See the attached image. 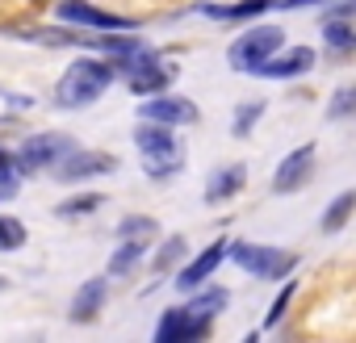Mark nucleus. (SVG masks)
<instances>
[{"label":"nucleus","instance_id":"nucleus-15","mask_svg":"<svg viewBox=\"0 0 356 343\" xmlns=\"http://www.w3.org/2000/svg\"><path fill=\"white\" fill-rule=\"evenodd\" d=\"M243 181H248V167H243V163H231V167L214 172V176H210V185H206V201L214 206V201H227V197H235V193L243 189Z\"/></svg>","mask_w":356,"mask_h":343},{"label":"nucleus","instance_id":"nucleus-31","mask_svg":"<svg viewBox=\"0 0 356 343\" xmlns=\"http://www.w3.org/2000/svg\"><path fill=\"white\" fill-rule=\"evenodd\" d=\"M34 5H42V0H34Z\"/></svg>","mask_w":356,"mask_h":343},{"label":"nucleus","instance_id":"nucleus-29","mask_svg":"<svg viewBox=\"0 0 356 343\" xmlns=\"http://www.w3.org/2000/svg\"><path fill=\"white\" fill-rule=\"evenodd\" d=\"M285 9H298V5H314V0H281Z\"/></svg>","mask_w":356,"mask_h":343},{"label":"nucleus","instance_id":"nucleus-12","mask_svg":"<svg viewBox=\"0 0 356 343\" xmlns=\"http://www.w3.org/2000/svg\"><path fill=\"white\" fill-rule=\"evenodd\" d=\"M168 84H172V67L155 63L151 55H143V59L130 63V92H138V97H155V92H163Z\"/></svg>","mask_w":356,"mask_h":343},{"label":"nucleus","instance_id":"nucleus-10","mask_svg":"<svg viewBox=\"0 0 356 343\" xmlns=\"http://www.w3.org/2000/svg\"><path fill=\"white\" fill-rule=\"evenodd\" d=\"M231 256V247L227 243H214V247H206L193 264H185L181 268V276H176V289H181V293H193V289H202L214 272H218V264Z\"/></svg>","mask_w":356,"mask_h":343},{"label":"nucleus","instance_id":"nucleus-11","mask_svg":"<svg viewBox=\"0 0 356 343\" xmlns=\"http://www.w3.org/2000/svg\"><path fill=\"white\" fill-rule=\"evenodd\" d=\"M147 122H163V126H189L197 122V105L193 101H181V97H147V105L138 109Z\"/></svg>","mask_w":356,"mask_h":343},{"label":"nucleus","instance_id":"nucleus-23","mask_svg":"<svg viewBox=\"0 0 356 343\" xmlns=\"http://www.w3.org/2000/svg\"><path fill=\"white\" fill-rule=\"evenodd\" d=\"M327 42L335 47V51H356V30L348 26V22H327Z\"/></svg>","mask_w":356,"mask_h":343},{"label":"nucleus","instance_id":"nucleus-8","mask_svg":"<svg viewBox=\"0 0 356 343\" xmlns=\"http://www.w3.org/2000/svg\"><path fill=\"white\" fill-rule=\"evenodd\" d=\"M63 151H67L63 134H34L30 142H22V151L13 159H17V172H38V167H51Z\"/></svg>","mask_w":356,"mask_h":343},{"label":"nucleus","instance_id":"nucleus-30","mask_svg":"<svg viewBox=\"0 0 356 343\" xmlns=\"http://www.w3.org/2000/svg\"><path fill=\"white\" fill-rule=\"evenodd\" d=\"M343 13H356V5H343Z\"/></svg>","mask_w":356,"mask_h":343},{"label":"nucleus","instance_id":"nucleus-20","mask_svg":"<svg viewBox=\"0 0 356 343\" xmlns=\"http://www.w3.org/2000/svg\"><path fill=\"white\" fill-rule=\"evenodd\" d=\"M105 206V197L101 193H84V197H72V201H63L55 214L59 218H80V214H92V210H101Z\"/></svg>","mask_w":356,"mask_h":343},{"label":"nucleus","instance_id":"nucleus-1","mask_svg":"<svg viewBox=\"0 0 356 343\" xmlns=\"http://www.w3.org/2000/svg\"><path fill=\"white\" fill-rule=\"evenodd\" d=\"M134 147L143 155V172L155 176V181H163V176H172V172L185 167V147L172 138V130L163 122H147L143 117L138 130H134Z\"/></svg>","mask_w":356,"mask_h":343},{"label":"nucleus","instance_id":"nucleus-4","mask_svg":"<svg viewBox=\"0 0 356 343\" xmlns=\"http://www.w3.org/2000/svg\"><path fill=\"white\" fill-rule=\"evenodd\" d=\"M281 47H285V30H277V26H260V30H252V34H243V38L231 42V67L256 76V67H260L264 59H273Z\"/></svg>","mask_w":356,"mask_h":343},{"label":"nucleus","instance_id":"nucleus-7","mask_svg":"<svg viewBox=\"0 0 356 343\" xmlns=\"http://www.w3.org/2000/svg\"><path fill=\"white\" fill-rule=\"evenodd\" d=\"M55 13H59L63 22H72V26H92V30H134V22H130V17L105 13V9L88 5V0H63Z\"/></svg>","mask_w":356,"mask_h":343},{"label":"nucleus","instance_id":"nucleus-28","mask_svg":"<svg viewBox=\"0 0 356 343\" xmlns=\"http://www.w3.org/2000/svg\"><path fill=\"white\" fill-rule=\"evenodd\" d=\"M0 167H17V159H13L9 151H0Z\"/></svg>","mask_w":356,"mask_h":343},{"label":"nucleus","instance_id":"nucleus-27","mask_svg":"<svg viewBox=\"0 0 356 343\" xmlns=\"http://www.w3.org/2000/svg\"><path fill=\"white\" fill-rule=\"evenodd\" d=\"M17 193V167H0V201Z\"/></svg>","mask_w":356,"mask_h":343},{"label":"nucleus","instance_id":"nucleus-26","mask_svg":"<svg viewBox=\"0 0 356 343\" xmlns=\"http://www.w3.org/2000/svg\"><path fill=\"white\" fill-rule=\"evenodd\" d=\"M289 297H293V285H285V289H281V293L273 297V310H268V318H264L268 326H277V322H281V314L289 310Z\"/></svg>","mask_w":356,"mask_h":343},{"label":"nucleus","instance_id":"nucleus-16","mask_svg":"<svg viewBox=\"0 0 356 343\" xmlns=\"http://www.w3.org/2000/svg\"><path fill=\"white\" fill-rule=\"evenodd\" d=\"M101 301H105V281L101 276H92L76 297H72V318L76 322H88V318H97V310H101Z\"/></svg>","mask_w":356,"mask_h":343},{"label":"nucleus","instance_id":"nucleus-6","mask_svg":"<svg viewBox=\"0 0 356 343\" xmlns=\"http://www.w3.org/2000/svg\"><path fill=\"white\" fill-rule=\"evenodd\" d=\"M206 331H210V318L193 314L189 306H185V310H168L163 322H159V331H155V343H193V339H202Z\"/></svg>","mask_w":356,"mask_h":343},{"label":"nucleus","instance_id":"nucleus-14","mask_svg":"<svg viewBox=\"0 0 356 343\" xmlns=\"http://www.w3.org/2000/svg\"><path fill=\"white\" fill-rule=\"evenodd\" d=\"M113 167H118L113 155H105V151H84V155H72V159L59 167V176H55V181L76 185V181H84V176H101V172H113Z\"/></svg>","mask_w":356,"mask_h":343},{"label":"nucleus","instance_id":"nucleus-3","mask_svg":"<svg viewBox=\"0 0 356 343\" xmlns=\"http://www.w3.org/2000/svg\"><path fill=\"white\" fill-rule=\"evenodd\" d=\"M231 260H235L243 272L260 276V281H281V276H289V272L298 268V256H293V251H281V247H252V243H235V247H231Z\"/></svg>","mask_w":356,"mask_h":343},{"label":"nucleus","instance_id":"nucleus-17","mask_svg":"<svg viewBox=\"0 0 356 343\" xmlns=\"http://www.w3.org/2000/svg\"><path fill=\"white\" fill-rule=\"evenodd\" d=\"M273 9V0H239V5H206V17H218V22H248V17H260Z\"/></svg>","mask_w":356,"mask_h":343},{"label":"nucleus","instance_id":"nucleus-18","mask_svg":"<svg viewBox=\"0 0 356 343\" xmlns=\"http://www.w3.org/2000/svg\"><path fill=\"white\" fill-rule=\"evenodd\" d=\"M352 214H356V193H339V197L327 206V214H323V235H335V231H343Z\"/></svg>","mask_w":356,"mask_h":343},{"label":"nucleus","instance_id":"nucleus-22","mask_svg":"<svg viewBox=\"0 0 356 343\" xmlns=\"http://www.w3.org/2000/svg\"><path fill=\"white\" fill-rule=\"evenodd\" d=\"M26 243V226L9 214H0V251H17Z\"/></svg>","mask_w":356,"mask_h":343},{"label":"nucleus","instance_id":"nucleus-25","mask_svg":"<svg viewBox=\"0 0 356 343\" xmlns=\"http://www.w3.org/2000/svg\"><path fill=\"white\" fill-rule=\"evenodd\" d=\"M260 113H264V105L260 101H252V105H239V113H235V138H243V134H252V126L260 122Z\"/></svg>","mask_w":356,"mask_h":343},{"label":"nucleus","instance_id":"nucleus-2","mask_svg":"<svg viewBox=\"0 0 356 343\" xmlns=\"http://www.w3.org/2000/svg\"><path fill=\"white\" fill-rule=\"evenodd\" d=\"M109 84H113V63H105V59H76L55 84V101L63 109H80V105H92Z\"/></svg>","mask_w":356,"mask_h":343},{"label":"nucleus","instance_id":"nucleus-5","mask_svg":"<svg viewBox=\"0 0 356 343\" xmlns=\"http://www.w3.org/2000/svg\"><path fill=\"white\" fill-rule=\"evenodd\" d=\"M118 235H122V247L113 251V260H109V272L113 276H122V272H130L134 268V260L151 247V239L159 235V226H155V218H122V226H118Z\"/></svg>","mask_w":356,"mask_h":343},{"label":"nucleus","instance_id":"nucleus-19","mask_svg":"<svg viewBox=\"0 0 356 343\" xmlns=\"http://www.w3.org/2000/svg\"><path fill=\"white\" fill-rule=\"evenodd\" d=\"M185 256V239L181 235H172V239H163V247H159V256L151 260V272H168L176 260Z\"/></svg>","mask_w":356,"mask_h":343},{"label":"nucleus","instance_id":"nucleus-9","mask_svg":"<svg viewBox=\"0 0 356 343\" xmlns=\"http://www.w3.org/2000/svg\"><path fill=\"white\" fill-rule=\"evenodd\" d=\"M310 167H314V142H302L298 151H289V155L281 159L273 189H277V193H298V189L310 181Z\"/></svg>","mask_w":356,"mask_h":343},{"label":"nucleus","instance_id":"nucleus-13","mask_svg":"<svg viewBox=\"0 0 356 343\" xmlns=\"http://www.w3.org/2000/svg\"><path fill=\"white\" fill-rule=\"evenodd\" d=\"M310 67H314V51H310V47H293V51H285V55L264 59V63L256 67V76H268V80H289V76H302V72H310Z\"/></svg>","mask_w":356,"mask_h":343},{"label":"nucleus","instance_id":"nucleus-24","mask_svg":"<svg viewBox=\"0 0 356 343\" xmlns=\"http://www.w3.org/2000/svg\"><path fill=\"white\" fill-rule=\"evenodd\" d=\"M348 113H356V84L339 88V92L327 101V117H348Z\"/></svg>","mask_w":356,"mask_h":343},{"label":"nucleus","instance_id":"nucleus-21","mask_svg":"<svg viewBox=\"0 0 356 343\" xmlns=\"http://www.w3.org/2000/svg\"><path fill=\"white\" fill-rule=\"evenodd\" d=\"M222 306H227V289H206V293H197V297L189 301V310L202 314V318H214Z\"/></svg>","mask_w":356,"mask_h":343}]
</instances>
